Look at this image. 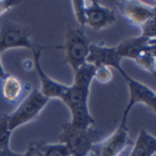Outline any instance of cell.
Returning a JSON list of instances; mask_svg holds the SVG:
<instances>
[{
	"instance_id": "6da1fadb",
	"label": "cell",
	"mask_w": 156,
	"mask_h": 156,
	"mask_svg": "<svg viewBox=\"0 0 156 156\" xmlns=\"http://www.w3.org/2000/svg\"><path fill=\"white\" fill-rule=\"evenodd\" d=\"M95 66L84 64L74 73V83L68 85L66 91L61 96V101L68 106L71 114L70 124L76 127H93L95 119L89 110L90 86L94 81Z\"/></svg>"
},
{
	"instance_id": "7a4b0ae2",
	"label": "cell",
	"mask_w": 156,
	"mask_h": 156,
	"mask_svg": "<svg viewBox=\"0 0 156 156\" xmlns=\"http://www.w3.org/2000/svg\"><path fill=\"white\" fill-rule=\"evenodd\" d=\"M33 31L28 27L15 23L11 20H6L3 23L0 28V54L5 53L10 49H18V48H27L29 50L34 49H62V46H44L39 45L37 43L31 41Z\"/></svg>"
},
{
	"instance_id": "3957f363",
	"label": "cell",
	"mask_w": 156,
	"mask_h": 156,
	"mask_svg": "<svg viewBox=\"0 0 156 156\" xmlns=\"http://www.w3.org/2000/svg\"><path fill=\"white\" fill-rule=\"evenodd\" d=\"M59 142L66 146L70 156H89L96 144L95 131L93 127H76L70 122H65L62 124Z\"/></svg>"
},
{
	"instance_id": "277c9868",
	"label": "cell",
	"mask_w": 156,
	"mask_h": 156,
	"mask_svg": "<svg viewBox=\"0 0 156 156\" xmlns=\"http://www.w3.org/2000/svg\"><path fill=\"white\" fill-rule=\"evenodd\" d=\"M91 41L85 34L84 29L69 27L65 34V43L62 49L65 50V62L75 73L80 66L86 64Z\"/></svg>"
},
{
	"instance_id": "5b68a950",
	"label": "cell",
	"mask_w": 156,
	"mask_h": 156,
	"mask_svg": "<svg viewBox=\"0 0 156 156\" xmlns=\"http://www.w3.org/2000/svg\"><path fill=\"white\" fill-rule=\"evenodd\" d=\"M49 101L50 100L45 98L37 89H33L31 93H29V95L20 102L18 108L11 114H8V124L10 130L14 131L15 129L35 120L45 109Z\"/></svg>"
},
{
	"instance_id": "8992f818",
	"label": "cell",
	"mask_w": 156,
	"mask_h": 156,
	"mask_svg": "<svg viewBox=\"0 0 156 156\" xmlns=\"http://www.w3.org/2000/svg\"><path fill=\"white\" fill-rule=\"evenodd\" d=\"M127 87H129V102L127 106L124 110L122 114V120L121 124H126L127 121V115L129 112L133 110V108L136 104H144L145 106H147L152 112L156 111V95H155V90L151 89L150 86L145 85L144 83L135 80L134 77L127 75L124 77Z\"/></svg>"
},
{
	"instance_id": "52a82bcc",
	"label": "cell",
	"mask_w": 156,
	"mask_h": 156,
	"mask_svg": "<svg viewBox=\"0 0 156 156\" xmlns=\"http://www.w3.org/2000/svg\"><path fill=\"white\" fill-rule=\"evenodd\" d=\"M133 145V141L129 136L127 124H121L115 131L104 139L98 141L91 149L94 156H119L126 147Z\"/></svg>"
},
{
	"instance_id": "ba28073f",
	"label": "cell",
	"mask_w": 156,
	"mask_h": 156,
	"mask_svg": "<svg viewBox=\"0 0 156 156\" xmlns=\"http://www.w3.org/2000/svg\"><path fill=\"white\" fill-rule=\"evenodd\" d=\"M121 60L122 59L119 56L115 46H106L104 43H98V44L91 43L86 62L95 68L98 66H108L110 69L114 68L121 74L122 77H126L127 74L121 66Z\"/></svg>"
},
{
	"instance_id": "9c48e42d",
	"label": "cell",
	"mask_w": 156,
	"mask_h": 156,
	"mask_svg": "<svg viewBox=\"0 0 156 156\" xmlns=\"http://www.w3.org/2000/svg\"><path fill=\"white\" fill-rule=\"evenodd\" d=\"M41 49H34L31 50L33 53V68L35 69L37 76H39V81H40V91L45 98L50 99H61V96L64 95V93L66 91L68 85H65L62 83H59L45 73V70L41 66L40 62V58H41Z\"/></svg>"
},
{
	"instance_id": "30bf717a",
	"label": "cell",
	"mask_w": 156,
	"mask_h": 156,
	"mask_svg": "<svg viewBox=\"0 0 156 156\" xmlns=\"http://www.w3.org/2000/svg\"><path fill=\"white\" fill-rule=\"evenodd\" d=\"M118 9L122 16H125L130 23L139 28L145 21L156 18L155 4L129 0V2H118Z\"/></svg>"
},
{
	"instance_id": "8fae6325",
	"label": "cell",
	"mask_w": 156,
	"mask_h": 156,
	"mask_svg": "<svg viewBox=\"0 0 156 156\" xmlns=\"http://www.w3.org/2000/svg\"><path fill=\"white\" fill-rule=\"evenodd\" d=\"M86 25L94 30H105L116 23V14L110 8L91 0L86 2Z\"/></svg>"
},
{
	"instance_id": "7c38bea8",
	"label": "cell",
	"mask_w": 156,
	"mask_h": 156,
	"mask_svg": "<svg viewBox=\"0 0 156 156\" xmlns=\"http://www.w3.org/2000/svg\"><path fill=\"white\" fill-rule=\"evenodd\" d=\"M116 51L121 59H130V60H136L140 55H142L145 51L156 48V39H146L142 36H135V37H129L122 40L119 45H116Z\"/></svg>"
},
{
	"instance_id": "4fadbf2b",
	"label": "cell",
	"mask_w": 156,
	"mask_h": 156,
	"mask_svg": "<svg viewBox=\"0 0 156 156\" xmlns=\"http://www.w3.org/2000/svg\"><path fill=\"white\" fill-rule=\"evenodd\" d=\"M24 93V83L14 74H6L2 79V95L8 102H16Z\"/></svg>"
},
{
	"instance_id": "5bb4252c",
	"label": "cell",
	"mask_w": 156,
	"mask_h": 156,
	"mask_svg": "<svg viewBox=\"0 0 156 156\" xmlns=\"http://www.w3.org/2000/svg\"><path fill=\"white\" fill-rule=\"evenodd\" d=\"M156 152V137L145 129H141L136 141L133 144L130 156H154Z\"/></svg>"
},
{
	"instance_id": "9a60e30c",
	"label": "cell",
	"mask_w": 156,
	"mask_h": 156,
	"mask_svg": "<svg viewBox=\"0 0 156 156\" xmlns=\"http://www.w3.org/2000/svg\"><path fill=\"white\" fill-rule=\"evenodd\" d=\"M135 62L141 69H144L145 71L154 75L156 71V48H152V49L145 51L144 54L140 55L135 60Z\"/></svg>"
},
{
	"instance_id": "2e32d148",
	"label": "cell",
	"mask_w": 156,
	"mask_h": 156,
	"mask_svg": "<svg viewBox=\"0 0 156 156\" xmlns=\"http://www.w3.org/2000/svg\"><path fill=\"white\" fill-rule=\"evenodd\" d=\"M12 131L8 124V114L0 115V149L10 150V139Z\"/></svg>"
},
{
	"instance_id": "e0dca14e",
	"label": "cell",
	"mask_w": 156,
	"mask_h": 156,
	"mask_svg": "<svg viewBox=\"0 0 156 156\" xmlns=\"http://www.w3.org/2000/svg\"><path fill=\"white\" fill-rule=\"evenodd\" d=\"M75 19L79 23V28L84 29L86 27V2L84 0H73L71 2Z\"/></svg>"
},
{
	"instance_id": "ac0fdd59",
	"label": "cell",
	"mask_w": 156,
	"mask_h": 156,
	"mask_svg": "<svg viewBox=\"0 0 156 156\" xmlns=\"http://www.w3.org/2000/svg\"><path fill=\"white\" fill-rule=\"evenodd\" d=\"M40 147L45 156H70L66 146L61 142L55 144H40Z\"/></svg>"
},
{
	"instance_id": "d6986e66",
	"label": "cell",
	"mask_w": 156,
	"mask_h": 156,
	"mask_svg": "<svg viewBox=\"0 0 156 156\" xmlns=\"http://www.w3.org/2000/svg\"><path fill=\"white\" fill-rule=\"evenodd\" d=\"M112 71L110 68L108 66H98L95 68V71H94V79L95 81L100 83V84H108L112 80Z\"/></svg>"
},
{
	"instance_id": "ffe728a7",
	"label": "cell",
	"mask_w": 156,
	"mask_h": 156,
	"mask_svg": "<svg viewBox=\"0 0 156 156\" xmlns=\"http://www.w3.org/2000/svg\"><path fill=\"white\" fill-rule=\"evenodd\" d=\"M140 30H141L140 36L155 40V36H156V18H152V19L145 21L140 27Z\"/></svg>"
},
{
	"instance_id": "44dd1931",
	"label": "cell",
	"mask_w": 156,
	"mask_h": 156,
	"mask_svg": "<svg viewBox=\"0 0 156 156\" xmlns=\"http://www.w3.org/2000/svg\"><path fill=\"white\" fill-rule=\"evenodd\" d=\"M20 2H16V0H0V16L14 6H16Z\"/></svg>"
},
{
	"instance_id": "7402d4cb",
	"label": "cell",
	"mask_w": 156,
	"mask_h": 156,
	"mask_svg": "<svg viewBox=\"0 0 156 156\" xmlns=\"http://www.w3.org/2000/svg\"><path fill=\"white\" fill-rule=\"evenodd\" d=\"M21 156H45V155L40 147V144H35L31 145L25 154H21Z\"/></svg>"
},
{
	"instance_id": "603a6c76",
	"label": "cell",
	"mask_w": 156,
	"mask_h": 156,
	"mask_svg": "<svg viewBox=\"0 0 156 156\" xmlns=\"http://www.w3.org/2000/svg\"><path fill=\"white\" fill-rule=\"evenodd\" d=\"M0 156H21V154L14 152L11 149L10 150H2L0 149Z\"/></svg>"
},
{
	"instance_id": "cb8c5ba5",
	"label": "cell",
	"mask_w": 156,
	"mask_h": 156,
	"mask_svg": "<svg viewBox=\"0 0 156 156\" xmlns=\"http://www.w3.org/2000/svg\"><path fill=\"white\" fill-rule=\"evenodd\" d=\"M6 74H8V73L5 71V69H4V66H3V62H2V58H0V79H4Z\"/></svg>"
},
{
	"instance_id": "d4e9b609",
	"label": "cell",
	"mask_w": 156,
	"mask_h": 156,
	"mask_svg": "<svg viewBox=\"0 0 156 156\" xmlns=\"http://www.w3.org/2000/svg\"><path fill=\"white\" fill-rule=\"evenodd\" d=\"M89 156H94V155H93V154H91V152H90V155H89Z\"/></svg>"
}]
</instances>
